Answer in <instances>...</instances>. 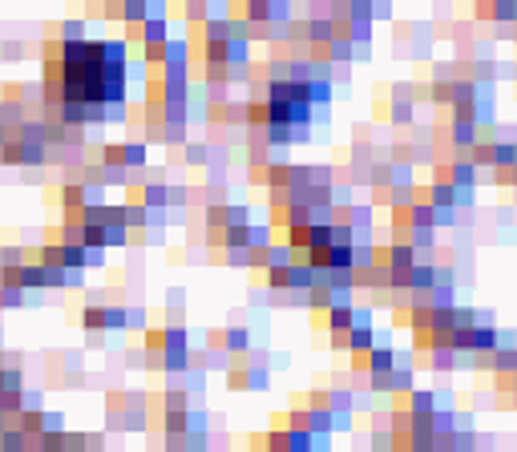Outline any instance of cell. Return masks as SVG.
<instances>
[{"label":"cell","instance_id":"6da1fadb","mask_svg":"<svg viewBox=\"0 0 517 452\" xmlns=\"http://www.w3.org/2000/svg\"><path fill=\"white\" fill-rule=\"evenodd\" d=\"M327 327H332V331H348V327H352V303L327 307Z\"/></svg>","mask_w":517,"mask_h":452},{"label":"cell","instance_id":"7a4b0ae2","mask_svg":"<svg viewBox=\"0 0 517 452\" xmlns=\"http://www.w3.org/2000/svg\"><path fill=\"white\" fill-rule=\"evenodd\" d=\"M388 368H396V352H392V347H372L368 371H388Z\"/></svg>","mask_w":517,"mask_h":452},{"label":"cell","instance_id":"3957f363","mask_svg":"<svg viewBox=\"0 0 517 452\" xmlns=\"http://www.w3.org/2000/svg\"><path fill=\"white\" fill-rule=\"evenodd\" d=\"M428 412H436V396L428 387H417L412 392V416H428Z\"/></svg>","mask_w":517,"mask_h":452},{"label":"cell","instance_id":"277c9868","mask_svg":"<svg viewBox=\"0 0 517 452\" xmlns=\"http://www.w3.org/2000/svg\"><path fill=\"white\" fill-rule=\"evenodd\" d=\"M473 129H477L473 121H452V142H457V145H473V142H477V133H473Z\"/></svg>","mask_w":517,"mask_h":452},{"label":"cell","instance_id":"5b68a950","mask_svg":"<svg viewBox=\"0 0 517 452\" xmlns=\"http://www.w3.org/2000/svg\"><path fill=\"white\" fill-rule=\"evenodd\" d=\"M473 178H477L473 161H461V166H452V186H473Z\"/></svg>","mask_w":517,"mask_h":452},{"label":"cell","instance_id":"8992f818","mask_svg":"<svg viewBox=\"0 0 517 452\" xmlns=\"http://www.w3.org/2000/svg\"><path fill=\"white\" fill-rule=\"evenodd\" d=\"M85 327H105V307H97V303H89L85 307Z\"/></svg>","mask_w":517,"mask_h":452},{"label":"cell","instance_id":"52a82bcc","mask_svg":"<svg viewBox=\"0 0 517 452\" xmlns=\"http://www.w3.org/2000/svg\"><path fill=\"white\" fill-rule=\"evenodd\" d=\"M126 166H145V145H122Z\"/></svg>","mask_w":517,"mask_h":452},{"label":"cell","instance_id":"ba28073f","mask_svg":"<svg viewBox=\"0 0 517 452\" xmlns=\"http://www.w3.org/2000/svg\"><path fill=\"white\" fill-rule=\"evenodd\" d=\"M247 16H251V20H263V25H267V16H271V4H267V0H251Z\"/></svg>","mask_w":517,"mask_h":452},{"label":"cell","instance_id":"9c48e42d","mask_svg":"<svg viewBox=\"0 0 517 452\" xmlns=\"http://www.w3.org/2000/svg\"><path fill=\"white\" fill-rule=\"evenodd\" d=\"M186 158H190L194 166H202V161H207V149H202V145H190V149H186Z\"/></svg>","mask_w":517,"mask_h":452},{"label":"cell","instance_id":"30bf717a","mask_svg":"<svg viewBox=\"0 0 517 452\" xmlns=\"http://www.w3.org/2000/svg\"><path fill=\"white\" fill-rule=\"evenodd\" d=\"M332 41H336V36H332ZM332 53H336L339 61H348V57H352V45H343V41H336V45H332Z\"/></svg>","mask_w":517,"mask_h":452},{"label":"cell","instance_id":"8fae6325","mask_svg":"<svg viewBox=\"0 0 517 452\" xmlns=\"http://www.w3.org/2000/svg\"><path fill=\"white\" fill-rule=\"evenodd\" d=\"M242 343H247V335H242V331H230V335H226V347H242Z\"/></svg>","mask_w":517,"mask_h":452}]
</instances>
